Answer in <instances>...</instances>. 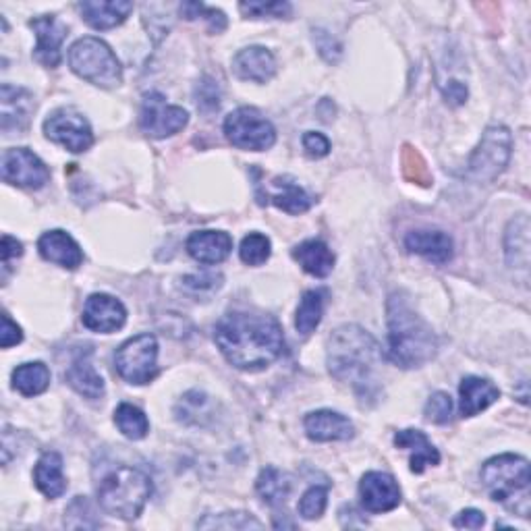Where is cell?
Returning <instances> with one entry per match:
<instances>
[{"instance_id":"1","label":"cell","mask_w":531,"mask_h":531,"mask_svg":"<svg viewBox=\"0 0 531 531\" xmlns=\"http://www.w3.org/2000/svg\"><path fill=\"white\" fill-rule=\"evenodd\" d=\"M214 341L231 366L260 372L283 355L285 334L276 318L251 312H231L214 328Z\"/></svg>"},{"instance_id":"2","label":"cell","mask_w":531,"mask_h":531,"mask_svg":"<svg viewBox=\"0 0 531 531\" xmlns=\"http://www.w3.org/2000/svg\"><path fill=\"white\" fill-rule=\"evenodd\" d=\"M388 314V357L403 370L422 368L438 353V337L419 316L403 293H393L386 305Z\"/></svg>"},{"instance_id":"3","label":"cell","mask_w":531,"mask_h":531,"mask_svg":"<svg viewBox=\"0 0 531 531\" xmlns=\"http://www.w3.org/2000/svg\"><path fill=\"white\" fill-rule=\"evenodd\" d=\"M382 351L368 330L347 324L332 332L328 341V370L339 382L351 384L357 393H366L374 382Z\"/></svg>"},{"instance_id":"4","label":"cell","mask_w":531,"mask_h":531,"mask_svg":"<svg viewBox=\"0 0 531 531\" xmlns=\"http://www.w3.org/2000/svg\"><path fill=\"white\" fill-rule=\"evenodd\" d=\"M482 484L492 500L507 511L529 517L531 509V475L529 461L519 455H498L482 467Z\"/></svg>"},{"instance_id":"5","label":"cell","mask_w":531,"mask_h":531,"mask_svg":"<svg viewBox=\"0 0 531 531\" xmlns=\"http://www.w3.org/2000/svg\"><path fill=\"white\" fill-rule=\"evenodd\" d=\"M152 496V480L148 473L135 467H119L108 473L98 488V502L110 517L133 521L142 515Z\"/></svg>"},{"instance_id":"6","label":"cell","mask_w":531,"mask_h":531,"mask_svg":"<svg viewBox=\"0 0 531 531\" xmlns=\"http://www.w3.org/2000/svg\"><path fill=\"white\" fill-rule=\"evenodd\" d=\"M69 65L75 75L98 88H117L123 81V67L117 54L100 38H81L69 50Z\"/></svg>"},{"instance_id":"7","label":"cell","mask_w":531,"mask_h":531,"mask_svg":"<svg viewBox=\"0 0 531 531\" xmlns=\"http://www.w3.org/2000/svg\"><path fill=\"white\" fill-rule=\"evenodd\" d=\"M513 152V135L507 127L492 125L484 131L480 146L469 158L467 177L478 183H492L507 169Z\"/></svg>"},{"instance_id":"8","label":"cell","mask_w":531,"mask_h":531,"mask_svg":"<svg viewBox=\"0 0 531 531\" xmlns=\"http://www.w3.org/2000/svg\"><path fill=\"white\" fill-rule=\"evenodd\" d=\"M225 135L239 150L264 152L276 142L272 123L254 106H241L225 119Z\"/></svg>"},{"instance_id":"9","label":"cell","mask_w":531,"mask_h":531,"mask_svg":"<svg viewBox=\"0 0 531 531\" xmlns=\"http://www.w3.org/2000/svg\"><path fill=\"white\" fill-rule=\"evenodd\" d=\"M117 372L129 384H148L158 374V341L154 334H137L125 341L117 355Z\"/></svg>"},{"instance_id":"10","label":"cell","mask_w":531,"mask_h":531,"mask_svg":"<svg viewBox=\"0 0 531 531\" xmlns=\"http://www.w3.org/2000/svg\"><path fill=\"white\" fill-rule=\"evenodd\" d=\"M44 133L50 142L63 146L73 154L86 152L94 144V133L88 119L71 106L50 113L44 121Z\"/></svg>"},{"instance_id":"11","label":"cell","mask_w":531,"mask_h":531,"mask_svg":"<svg viewBox=\"0 0 531 531\" xmlns=\"http://www.w3.org/2000/svg\"><path fill=\"white\" fill-rule=\"evenodd\" d=\"M189 121L187 110L181 106H173L166 102L162 94H146L142 102V113H139V127L154 139H164L179 133Z\"/></svg>"},{"instance_id":"12","label":"cell","mask_w":531,"mask_h":531,"mask_svg":"<svg viewBox=\"0 0 531 531\" xmlns=\"http://www.w3.org/2000/svg\"><path fill=\"white\" fill-rule=\"evenodd\" d=\"M3 181L25 187V189H40L48 183L50 171L48 166L27 148H11L3 154Z\"/></svg>"},{"instance_id":"13","label":"cell","mask_w":531,"mask_h":531,"mask_svg":"<svg viewBox=\"0 0 531 531\" xmlns=\"http://www.w3.org/2000/svg\"><path fill=\"white\" fill-rule=\"evenodd\" d=\"M359 498L368 513H388L401 505V488L393 475L370 471L359 482Z\"/></svg>"},{"instance_id":"14","label":"cell","mask_w":531,"mask_h":531,"mask_svg":"<svg viewBox=\"0 0 531 531\" xmlns=\"http://www.w3.org/2000/svg\"><path fill=\"white\" fill-rule=\"evenodd\" d=\"M125 320H127L125 305L113 295L94 293L88 297L86 305H83L81 322L88 330L110 334L121 330L125 326Z\"/></svg>"},{"instance_id":"15","label":"cell","mask_w":531,"mask_h":531,"mask_svg":"<svg viewBox=\"0 0 531 531\" xmlns=\"http://www.w3.org/2000/svg\"><path fill=\"white\" fill-rule=\"evenodd\" d=\"M30 27L36 34V52H34L36 61L50 69L59 67L63 59L61 46L67 38V27L54 15L36 17L30 21Z\"/></svg>"},{"instance_id":"16","label":"cell","mask_w":531,"mask_h":531,"mask_svg":"<svg viewBox=\"0 0 531 531\" xmlns=\"http://www.w3.org/2000/svg\"><path fill=\"white\" fill-rule=\"evenodd\" d=\"M409 254H417L432 264H449L455 256V243L444 231L417 229L405 237Z\"/></svg>"},{"instance_id":"17","label":"cell","mask_w":531,"mask_h":531,"mask_svg":"<svg viewBox=\"0 0 531 531\" xmlns=\"http://www.w3.org/2000/svg\"><path fill=\"white\" fill-rule=\"evenodd\" d=\"M305 434L314 442H343L355 436V428L349 419L337 411L320 409L305 417Z\"/></svg>"},{"instance_id":"18","label":"cell","mask_w":531,"mask_h":531,"mask_svg":"<svg viewBox=\"0 0 531 531\" xmlns=\"http://www.w3.org/2000/svg\"><path fill=\"white\" fill-rule=\"evenodd\" d=\"M233 251V239L225 231H195L187 239V254L200 264H220Z\"/></svg>"},{"instance_id":"19","label":"cell","mask_w":531,"mask_h":531,"mask_svg":"<svg viewBox=\"0 0 531 531\" xmlns=\"http://www.w3.org/2000/svg\"><path fill=\"white\" fill-rule=\"evenodd\" d=\"M0 106H3V131H21L30 125V117L34 113V96L17 86L3 83L0 88Z\"/></svg>"},{"instance_id":"20","label":"cell","mask_w":531,"mask_h":531,"mask_svg":"<svg viewBox=\"0 0 531 531\" xmlns=\"http://www.w3.org/2000/svg\"><path fill=\"white\" fill-rule=\"evenodd\" d=\"M38 249H40V256L46 262L57 264L67 270H75L83 262V251L79 243L69 233L59 231V229L44 233L38 241Z\"/></svg>"},{"instance_id":"21","label":"cell","mask_w":531,"mask_h":531,"mask_svg":"<svg viewBox=\"0 0 531 531\" xmlns=\"http://www.w3.org/2000/svg\"><path fill=\"white\" fill-rule=\"evenodd\" d=\"M233 71L243 81L266 83L276 73L274 54L264 46H249L235 54Z\"/></svg>"},{"instance_id":"22","label":"cell","mask_w":531,"mask_h":531,"mask_svg":"<svg viewBox=\"0 0 531 531\" xmlns=\"http://www.w3.org/2000/svg\"><path fill=\"white\" fill-rule=\"evenodd\" d=\"M266 200L274 204L276 208H281L289 214H303L310 210L316 204L314 195L303 189L295 179L291 177H276L272 179L268 191H266Z\"/></svg>"},{"instance_id":"23","label":"cell","mask_w":531,"mask_h":531,"mask_svg":"<svg viewBox=\"0 0 531 531\" xmlns=\"http://www.w3.org/2000/svg\"><path fill=\"white\" fill-rule=\"evenodd\" d=\"M133 11V3L127 0H86L79 3V13L94 30H113L121 25Z\"/></svg>"},{"instance_id":"24","label":"cell","mask_w":531,"mask_h":531,"mask_svg":"<svg viewBox=\"0 0 531 531\" xmlns=\"http://www.w3.org/2000/svg\"><path fill=\"white\" fill-rule=\"evenodd\" d=\"M90 357H92L90 349L86 353H79L71 361L69 370L65 372V380L69 382V386L75 390V393H79L81 397H86V399L96 401V399L104 397V380L96 372Z\"/></svg>"},{"instance_id":"25","label":"cell","mask_w":531,"mask_h":531,"mask_svg":"<svg viewBox=\"0 0 531 531\" xmlns=\"http://www.w3.org/2000/svg\"><path fill=\"white\" fill-rule=\"evenodd\" d=\"M459 411L463 417H473L500 399V390L486 378L467 376L459 386Z\"/></svg>"},{"instance_id":"26","label":"cell","mask_w":531,"mask_h":531,"mask_svg":"<svg viewBox=\"0 0 531 531\" xmlns=\"http://www.w3.org/2000/svg\"><path fill=\"white\" fill-rule=\"evenodd\" d=\"M395 444L403 451L411 453L409 465L413 473H424L428 465H438L440 455L436 451V446L428 440V436L422 430H401L395 436Z\"/></svg>"},{"instance_id":"27","label":"cell","mask_w":531,"mask_h":531,"mask_svg":"<svg viewBox=\"0 0 531 531\" xmlns=\"http://www.w3.org/2000/svg\"><path fill=\"white\" fill-rule=\"evenodd\" d=\"M34 482L36 488L46 498H59L67 490V480L63 473V457L54 451L44 453L34 469Z\"/></svg>"},{"instance_id":"28","label":"cell","mask_w":531,"mask_h":531,"mask_svg":"<svg viewBox=\"0 0 531 531\" xmlns=\"http://www.w3.org/2000/svg\"><path fill=\"white\" fill-rule=\"evenodd\" d=\"M293 258L299 266L316 278H326L334 270V254L332 249L318 239L303 241L293 249Z\"/></svg>"},{"instance_id":"29","label":"cell","mask_w":531,"mask_h":531,"mask_svg":"<svg viewBox=\"0 0 531 531\" xmlns=\"http://www.w3.org/2000/svg\"><path fill=\"white\" fill-rule=\"evenodd\" d=\"M293 488L291 482V475L276 469V467H266L260 471L258 475V482H256V490L262 496V500L270 507H278L283 505V502L289 498Z\"/></svg>"},{"instance_id":"30","label":"cell","mask_w":531,"mask_h":531,"mask_svg":"<svg viewBox=\"0 0 531 531\" xmlns=\"http://www.w3.org/2000/svg\"><path fill=\"white\" fill-rule=\"evenodd\" d=\"M326 299H328L326 289L307 291L301 297V303L297 307V316H295V328L299 334H303V337H310V334L320 326Z\"/></svg>"},{"instance_id":"31","label":"cell","mask_w":531,"mask_h":531,"mask_svg":"<svg viewBox=\"0 0 531 531\" xmlns=\"http://www.w3.org/2000/svg\"><path fill=\"white\" fill-rule=\"evenodd\" d=\"M50 386V370L42 361L23 363L13 370V388L23 397H38Z\"/></svg>"},{"instance_id":"32","label":"cell","mask_w":531,"mask_h":531,"mask_svg":"<svg viewBox=\"0 0 531 531\" xmlns=\"http://www.w3.org/2000/svg\"><path fill=\"white\" fill-rule=\"evenodd\" d=\"M507 260L511 266L527 270L529 266V220L527 216L515 218L507 229Z\"/></svg>"},{"instance_id":"33","label":"cell","mask_w":531,"mask_h":531,"mask_svg":"<svg viewBox=\"0 0 531 531\" xmlns=\"http://www.w3.org/2000/svg\"><path fill=\"white\" fill-rule=\"evenodd\" d=\"M115 424L121 434L129 440H142L150 432V422L142 409H137L129 403H121L115 411Z\"/></svg>"},{"instance_id":"34","label":"cell","mask_w":531,"mask_h":531,"mask_svg":"<svg viewBox=\"0 0 531 531\" xmlns=\"http://www.w3.org/2000/svg\"><path fill=\"white\" fill-rule=\"evenodd\" d=\"M270 254H272V243L262 233H249L241 241L239 256H241L243 264H247V266H262V264H266L270 260Z\"/></svg>"},{"instance_id":"35","label":"cell","mask_w":531,"mask_h":531,"mask_svg":"<svg viewBox=\"0 0 531 531\" xmlns=\"http://www.w3.org/2000/svg\"><path fill=\"white\" fill-rule=\"evenodd\" d=\"M198 527L202 529H262L264 525L251 517L249 513H220V515H208L206 519L198 521Z\"/></svg>"},{"instance_id":"36","label":"cell","mask_w":531,"mask_h":531,"mask_svg":"<svg viewBox=\"0 0 531 531\" xmlns=\"http://www.w3.org/2000/svg\"><path fill=\"white\" fill-rule=\"evenodd\" d=\"M210 399L200 393V390H191L181 403L177 405V417L185 424H204V415H208Z\"/></svg>"},{"instance_id":"37","label":"cell","mask_w":531,"mask_h":531,"mask_svg":"<svg viewBox=\"0 0 531 531\" xmlns=\"http://www.w3.org/2000/svg\"><path fill=\"white\" fill-rule=\"evenodd\" d=\"M65 525L71 529H94L100 525V521L94 515V509L86 496H77L65 515Z\"/></svg>"},{"instance_id":"38","label":"cell","mask_w":531,"mask_h":531,"mask_svg":"<svg viewBox=\"0 0 531 531\" xmlns=\"http://www.w3.org/2000/svg\"><path fill=\"white\" fill-rule=\"evenodd\" d=\"M328 505V486H312L299 500V515L307 521L320 519Z\"/></svg>"},{"instance_id":"39","label":"cell","mask_w":531,"mask_h":531,"mask_svg":"<svg viewBox=\"0 0 531 531\" xmlns=\"http://www.w3.org/2000/svg\"><path fill=\"white\" fill-rule=\"evenodd\" d=\"M181 15H185V19H198V17L206 19L212 34H220V32L227 30L225 13L210 9V7L202 5V3H185V5H181Z\"/></svg>"},{"instance_id":"40","label":"cell","mask_w":531,"mask_h":531,"mask_svg":"<svg viewBox=\"0 0 531 531\" xmlns=\"http://www.w3.org/2000/svg\"><path fill=\"white\" fill-rule=\"evenodd\" d=\"M241 13L245 17H254V19H262V17H289L293 7L289 3H241L239 5Z\"/></svg>"},{"instance_id":"41","label":"cell","mask_w":531,"mask_h":531,"mask_svg":"<svg viewBox=\"0 0 531 531\" xmlns=\"http://www.w3.org/2000/svg\"><path fill=\"white\" fill-rule=\"evenodd\" d=\"M453 415V399L446 393H436L426 405V417L432 424H449Z\"/></svg>"},{"instance_id":"42","label":"cell","mask_w":531,"mask_h":531,"mask_svg":"<svg viewBox=\"0 0 531 531\" xmlns=\"http://www.w3.org/2000/svg\"><path fill=\"white\" fill-rule=\"evenodd\" d=\"M303 150L307 152V156L312 158H324L330 152V142L328 137L316 131H307L303 135Z\"/></svg>"},{"instance_id":"43","label":"cell","mask_w":531,"mask_h":531,"mask_svg":"<svg viewBox=\"0 0 531 531\" xmlns=\"http://www.w3.org/2000/svg\"><path fill=\"white\" fill-rule=\"evenodd\" d=\"M314 42H316L320 54H322V57L328 63H337L339 61V57H341V46L337 44V40H334L328 32H324V30L314 32Z\"/></svg>"},{"instance_id":"44","label":"cell","mask_w":531,"mask_h":531,"mask_svg":"<svg viewBox=\"0 0 531 531\" xmlns=\"http://www.w3.org/2000/svg\"><path fill=\"white\" fill-rule=\"evenodd\" d=\"M23 341L21 328L9 318V314H3V328H0V347L9 349L13 345H19Z\"/></svg>"},{"instance_id":"45","label":"cell","mask_w":531,"mask_h":531,"mask_svg":"<svg viewBox=\"0 0 531 531\" xmlns=\"http://www.w3.org/2000/svg\"><path fill=\"white\" fill-rule=\"evenodd\" d=\"M442 96L444 100L453 104V106H461L465 104L467 100V88H465V83L457 81V79H451V81H446V86H442Z\"/></svg>"},{"instance_id":"46","label":"cell","mask_w":531,"mask_h":531,"mask_svg":"<svg viewBox=\"0 0 531 531\" xmlns=\"http://www.w3.org/2000/svg\"><path fill=\"white\" fill-rule=\"evenodd\" d=\"M484 523H486V517H484V513L482 511H475V509H465V511H461L457 517H455V521H453V525L455 527H465V529H480V527H484Z\"/></svg>"},{"instance_id":"47","label":"cell","mask_w":531,"mask_h":531,"mask_svg":"<svg viewBox=\"0 0 531 531\" xmlns=\"http://www.w3.org/2000/svg\"><path fill=\"white\" fill-rule=\"evenodd\" d=\"M218 88H216V83H212V88H210V79H206L204 83H200V88H198V106L206 108V110H214L218 108Z\"/></svg>"},{"instance_id":"48","label":"cell","mask_w":531,"mask_h":531,"mask_svg":"<svg viewBox=\"0 0 531 531\" xmlns=\"http://www.w3.org/2000/svg\"><path fill=\"white\" fill-rule=\"evenodd\" d=\"M0 254H3V266L9 268V262L13 258L23 256V245L17 239H13L11 235H5L3 237V249H0Z\"/></svg>"}]
</instances>
